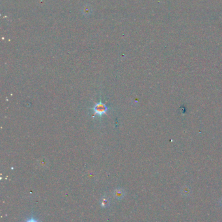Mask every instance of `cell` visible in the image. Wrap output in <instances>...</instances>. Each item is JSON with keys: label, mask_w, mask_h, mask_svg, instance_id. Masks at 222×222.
<instances>
[{"label": "cell", "mask_w": 222, "mask_h": 222, "mask_svg": "<svg viewBox=\"0 0 222 222\" xmlns=\"http://www.w3.org/2000/svg\"><path fill=\"white\" fill-rule=\"evenodd\" d=\"M26 222H38V221L35 220V218H30V219H28V220L26 221Z\"/></svg>", "instance_id": "277c9868"}, {"label": "cell", "mask_w": 222, "mask_h": 222, "mask_svg": "<svg viewBox=\"0 0 222 222\" xmlns=\"http://www.w3.org/2000/svg\"><path fill=\"white\" fill-rule=\"evenodd\" d=\"M125 194V191L122 188H117L114 191V197L117 199H121L124 198Z\"/></svg>", "instance_id": "7a4b0ae2"}, {"label": "cell", "mask_w": 222, "mask_h": 222, "mask_svg": "<svg viewBox=\"0 0 222 222\" xmlns=\"http://www.w3.org/2000/svg\"><path fill=\"white\" fill-rule=\"evenodd\" d=\"M100 206L102 208H107L110 205V201H109V199L106 196H104L100 199Z\"/></svg>", "instance_id": "3957f363"}, {"label": "cell", "mask_w": 222, "mask_h": 222, "mask_svg": "<svg viewBox=\"0 0 222 222\" xmlns=\"http://www.w3.org/2000/svg\"><path fill=\"white\" fill-rule=\"evenodd\" d=\"M109 108L104 103L102 102H100L95 104V105L92 108L93 111V116H102L104 114H106Z\"/></svg>", "instance_id": "6da1fadb"}]
</instances>
